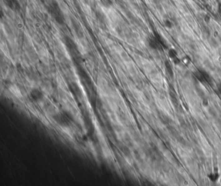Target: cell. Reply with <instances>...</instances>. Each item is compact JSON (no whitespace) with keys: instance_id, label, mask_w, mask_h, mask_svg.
Returning a JSON list of instances; mask_svg holds the SVG:
<instances>
[{"instance_id":"30bf717a","label":"cell","mask_w":221,"mask_h":186,"mask_svg":"<svg viewBox=\"0 0 221 186\" xmlns=\"http://www.w3.org/2000/svg\"><path fill=\"white\" fill-rule=\"evenodd\" d=\"M121 150L123 152V153L126 156H129L130 155V149L126 147V146H123L121 148Z\"/></svg>"},{"instance_id":"5bb4252c","label":"cell","mask_w":221,"mask_h":186,"mask_svg":"<svg viewBox=\"0 0 221 186\" xmlns=\"http://www.w3.org/2000/svg\"><path fill=\"white\" fill-rule=\"evenodd\" d=\"M217 12L221 16V2H219L217 5Z\"/></svg>"},{"instance_id":"ba28073f","label":"cell","mask_w":221,"mask_h":186,"mask_svg":"<svg viewBox=\"0 0 221 186\" xmlns=\"http://www.w3.org/2000/svg\"><path fill=\"white\" fill-rule=\"evenodd\" d=\"M220 178V175L217 173H212L208 174V178L212 182H216Z\"/></svg>"},{"instance_id":"9a60e30c","label":"cell","mask_w":221,"mask_h":186,"mask_svg":"<svg viewBox=\"0 0 221 186\" xmlns=\"http://www.w3.org/2000/svg\"><path fill=\"white\" fill-rule=\"evenodd\" d=\"M202 1H204V2H208V1H209V0H202Z\"/></svg>"},{"instance_id":"8fae6325","label":"cell","mask_w":221,"mask_h":186,"mask_svg":"<svg viewBox=\"0 0 221 186\" xmlns=\"http://www.w3.org/2000/svg\"><path fill=\"white\" fill-rule=\"evenodd\" d=\"M163 23H164V26L167 28H171L173 27V23H172V22L169 20H164Z\"/></svg>"},{"instance_id":"277c9868","label":"cell","mask_w":221,"mask_h":186,"mask_svg":"<svg viewBox=\"0 0 221 186\" xmlns=\"http://www.w3.org/2000/svg\"><path fill=\"white\" fill-rule=\"evenodd\" d=\"M194 76L195 78L199 81L201 83L211 84L212 79L210 74L206 70L202 69H198L194 72Z\"/></svg>"},{"instance_id":"9c48e42d","label":"cell","mask_w":221,"mask_h":186,"mask_svg":"<svg viewBox=\"0 0 221 186\" xmlns=\"http://www.w3.org/2000/svg\"><path fill=\"white\" fill-rule=\"evenodd\" d=\"M168 55L171 59H173L178 57V52L175 49L171 48V49H169L168 51Z\"/></svg>"},{"instance_id":"52a82bcc","label":"cell","mask_w":221,"mask_h":186,"mask_svg":"<svg viewBox=\"0 0 221 186\" xmlns=\"http://www.w3.org/2000/svg\"><path fill=\"white\" fill-rule=\"evenodd\" d=\"M165 68L167 74L171 78H173L174 76V72H173V67H172L171 63L169 61H165Z\"/></svg>"},{"instance_id":"6da1fadb","label":"cell","mask_w":221,"mask_h":186,"mask_svg":"<svg viewBox=\"0 0 221 186\" xmlns=\"http://www.w3.org/2000/svg\"><path fill=\"white\" fill-rule=\"evenodd\" d=\"M47 10L54 20L59 24H62L65 20L64 13L58 2L51 0L47 5Z\"/></svg>"},{"instance_id":"7c38bea8","label":"cell","mask_w":221,"mask_h":186,"mask_svg":"<svg viewBox=\"0 0 221 186\" xmlns=\"http://www.w3.org/2000/svg\"><path fill=\"white\" fill-rule=\"evenodd\" d=\"M173 61L175 64H176V65H177V64H179L180 63V59L178 58V57H177V58L173 59Z\"/></svg>"},{"instance_id":"4fadbf2b","label":"cell","mask_w":221,"mask_h":186,"mask_svg":"<svg viewBox=\"0 0 221 186\" xmlns=\"http://www.w3.org/2000/svg\"><path fill=\"white\" fill-rule=\"evenodd\" d=\"M217 91H218L219 94L221 96V82L217 84Z\"/></svg>"},{"instance_id":"8992f818","label":"cell","mask_w":221,"mask_h":186,"mask_svg":"<svg viewBox=\"0 0 221 186\" xmlns=\"http://www.w3.org/2000/svg\"><path fill=\"white\" fill-rule=\"evenodd\" d=\"M5 5L14 11H18L21 9V6L18 0H4Z\"/></svg>"},{"instance_id":"5b68a950","label":"cell","mask_w":221,"mask_h":186,"mask_svg":"<svg viewBox=\"0 0 221 186\" xmlns=\"http://www.w3.org/2000/svg\"><path fill=\"white\" fill-rule=\"evenodd\" d=\"M29 96L30 99L35 102H40L44 98V96L43 92L36 88H34L31 89Z\"/></svg>"},{"instance_id":"7a4b0ae2","label":"cell","mask_w":221,"mask_h":186,"mask_svg":"<svg viewBox=\"0 0 221 186\" xmlns=\"http://www.w3.org/2000/svg\"><path fill=\"white\" fill-rule=\"evenodd\" d=\"M148 44L151 48L155 50H161L162 48H166L164 40L163 39L160 33L156 31H154L153 35L149 38Z\"/></svg>"},{"instance_id":"3957f363","label":"cell","mask_w":221,"mask_h":186,"mask_svg":"<svg viewBox=\"0 0 221 186\" xmlns=\"http://www.w3.org/2000/svg\"><path fill=\"white\" fill-rule=\"evenodd\" d=\"M55 122L62 126L67 127L73 123V117L68 111H61L55 114L53 117Z\"/></svg>"}]
</instances>
